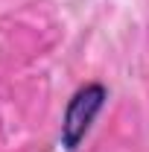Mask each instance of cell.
Masks as SVG:
<instances>
[{
    "mask_svg": "<svg viewBox=\"0 0 149 152\" xmlns=\"http://www.w3.org/2000/svg\"><path fill=\"white\" fill-rule=\"evenodd\" d=\"M102 102H105V88L96 85V82L79 88L73 94V99L67 102V111H64V123H61V143L67 149H76L85 140V134L91 129V123L96 120Z\"/></svg>",
    "mask_w": 149,
    "mask_h": 152,
    "instance_id": "6da1fadb",
    "label": "cell"
}]
</instances>
